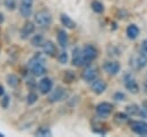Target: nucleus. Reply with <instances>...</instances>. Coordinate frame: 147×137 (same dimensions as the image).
<instances>
[{
  "label": "nucleus",
  "mask_w": 147,
  "mask_h": 137,
  "mask_svg": "<svg viewBox=\"0 0 147 137\" xmlns=\"http://www.w3.org/2000/svg\"><path fill=\"white\" fill-rule=\"evenodd\" d=\"M29 70L30 73L36 76V77H40L42 75L46 74V66H45V59L42 58V55L40 53L34 54L30 60H29Z\"/></svg>",
  "instance_id": "1"
},
{
  "label": "nucleus",
  "mask_w": 147,
  "mask_h": 137,
  "mask_svg": "<svg viewBox=\"0 0 147 137\" xmlns=\"http://www.w3.org/2000/svg\"><path fill=\"white\" fill-rule=\"evenodd\" d=\"M52 14L47 9H40L34 14V23L41 29H48L52 24Z\"/></svg>",
  "instance_id": "2"
},
{
  "label": "nucleus",
  "mask_w": 147,
  "mask_h": 137,
  "mask_svg": "<svg viewBox=\"0 0 147 137\" xmlns=\"http://www.w3.org/2000/svg\"><path fill=\"white\" fill-rule=\"evenodd\" d=\"M123 82H124V86L125 89L132 93V94H137L139 92V84L138 82L136 81V78L133 77V75L131 73H127L124 75L123 77Z\"/></svg>",
  "instance_id": "3"
},
{
  "label": "nucleus",
  "mask_w": 147,
  "mask_h": 137,
  "mask_svg": "<svg viewBox=\"0 0 147 137\" xmlns=\"http://www.w3.org/2000/svg\"><path fill=\"white\" fill-rule=\"evenodd\" d=\"M130 129L139 136H147V122L144 120H132L129 122Z\"/></svg>",
  "instance_id": "4"
},
{
  "label": "nucleus",
  "mask_w": 147,
  "mask_h": 137,
  "mask_svg": "<svg viewBox=\"0 0 147 137\" xmlns=\"http://www.w3.org/2000/svg\"><path fill=\"white\" fill-rule=\"evenodd\" d=\"M114 109V106L108 102V101H102V102H99L96 106H95V114L100 117V119H106L108 117L111 112Z\"/></svg>",
  "instance_id": "5"
},
{
  "label": "nucleus",
  "mask_w": 147,
  "mask_h": 137,
  "mask_svg": "<svg viewBox=\"0 0 147 137\" xmlns=\"http://www.w3.org/2000/svg\"><path fill=\"white\" fill-rule=\"evenodd\" d=\"M82 50H83V55H84L85 61H86L87 64L91 63L93 60H95V59L98 58L99 52H98V48H96L94 45H92V44H86Z\"/></svg>",
  "instance_id": "6"
},
{
  "label": "nucleus",
  "mask_w": 147,
  "mask_h": 137,
  "mask_svg": "<svg viewBox=\"0 0 147 137\" xmlns=\"http://www.w3.org/2000/svg\"><path fill=\"white\" fill-rule=\"evenodd\" d=\"M71 63L75 67H83L86 66V61L85 58L83 55V50L79 47H75L72 50V55H71Z\"/></svg>",
  "instance_id": "7"
},
{
  "label": "nucleus",
  "mask_w": 147,
  "mask_h": 137,
  "mask_svg": "<svg viewBox=\"0 0 147 137\" xmlns=\"http://www.w3.org/2000/svg\"><path fill=\"white\" fill-rule=\"evenodd\" d=\"M103 70L109 75V76H115L119 73L121 70V64L118 61L116 60H109V61H106L103 63Z\"/></svg>",
  "instance_id": "8"
},
{
  "label": "nucleus",
  "mask_w": 147,
  "mask_h": 137,
  "mask_svg": "<svg viewBox=\"0 0 147 137\" xmlns=\"http://www.w3.org/2000/svg\"><path fill=\"white\" fill-rule=\"evenodd\" d=\"M34 30H36V23L31 22V21H26L21 28V32H20L21 38L22 39H28L31 35H33Z\"/></svg>",
  "instance_id": "9"
},
{
  "label": "nucleus",
  "mask_w": 147,
  "mask_h": 137,
  "mask_svg": "<svg viewBox=\"0 0 147 137\" xmlns=\"http://www.w3.org/2000/svg\"><path fill=\"white\" fill-rule=\"evenodd\" d=\"M38 89L41 94L51 93V91L53 90V81L49 77H42L38 83Z\"/></svg>",
  "instance_id": "10"
},
{
  "label": "nucleus",
  "mask_w": 147,
  "mask_h": 137,
  "mask_svg": "<svg viewBox=\"0 0 147 137\" xmlns=\"http://www.w3.org/2000/svg\"><path fill=\"white\" fill-rule=\"evenodd\" d=\"M32 7H33V0H21L20 2V14L23 17H29L32 14Z\"/></svg>",
  "instance_id": "11"
},
{
  "label": "nucleus",
  "mask_w": 147,
  "mask_h": 137,
  "mask_svg": "<svg viewBox=\"0 0 147 137\" xmlns=\"http://www.w3.org/2000/svg\"><path fill=\"white\" fill-rule=\"evenodd\" d=\"M64 96H65V90H64L62 86L59 85V86H56L54 90L51 91V94H49V97H48V101L52 102V104L57 102V101L62 100V99L64 98Z\"/></svg>",
  "instance_id": "12"
},
{
  "label": "nucleus",
  "mask_w": 147,
  "mask_h": 137,
  "mask_svg": "<svg viewBox=\"0 0 147 137\" xmlns=\"http://www.w3.org/2000/svg\"><path fill=\"white\" fill-rule=\"evenodd\" d=\"M107 83L106 81L101 79V78H96L91 83V90L95 93V94H102L106 90H107Z\"/></svg>",
  "instance_id": "13"
},
{
  "label": "nucleus",
  "mask_w": 147,
  "mask_h": 137,
  "mask_svg": "<svg viewBox=\"0 0 147 137\" xmlns=\"http://www.w3.org/2000/svg\"><path fill=\"white\" fill-rule=\"evenodd\" d=\"M132 63H133V67H134L136 69H138V70L144 69V68L147 66V54H145V53H142V52L140 51V53H138V54L134 56Z\"/></svg>",
  "instance_id": "14"
},
{
  "label": "nucleus",
  "mask_w": 147,
  "mask_h": 137,
  "mask_svg": "<svg viewBox=\"0 0 147 137\" xmlns=\"http://www.w3.org/2000/svg\"><path fill=\"white\" fill-rule=\"evenodd\" d=\"M42 51H44V54L45 55L51 56V58H54L57 54L56 45L52 40H45V43L42 45Z\"/></svg>",
  "instance_id": "15"
},
{
  "label": "nucleus",
  "mask_w": 147,
  "mask_h": 137,
  "mask_svg": "<svg viewBox=\"0 0 147 137\" xmlns=\"http://www.w3.org/2000/svg\"><path fill=\"white\" fill-rule=\"evenodd\" d=\"M56 39H57V44L60 45L61 48H67L68 44H69V37L68 33L64 29H59L56 32Z\"/></svg>",
  "instance_id": "16"
},
{
  "label": "nucleus",
  "mask_w": 147,
  "mask_h": 137,
  "mask_svg": "<svg viewBox=\"0 0 147 137\" xmlns=\"http://www.w3.org/2000/svg\"><path fill=\"white\" fill-rule=\"evenodd\" d=\"M60 21H61V23H62V25L65 28V29H75L76 26H77V24H76V22L68 15V14H65V13H61L60 14Z\"/></svg>",
  "instance_id": "17"
},
{
  "label": "nucleus",
  "mask_w": 147,
  "mask_h": 137,
  "mask_svg": "<svg viewBox=\"0 0 147 137\" xmlns=\"http://www.w3.org/2000/svg\"><path fill=\"white\" fill-rule=\"evenodd\" d=\"M82 77H83V79H84L85 82H87V83H92L94 79L98 78V71H96V69L87 68V69H85V70L83 71Z\"/></svg>",
  "instance_id": "18"
},
{
  "label": "nucleus",
  "mask_w": 147,
  "mask_h": 137,
  "mask_svg": "<svg viewBox=\"0 0 147 137\" xmlns=\"http://www.w3.org/2000/svg\"><path fill=\"white\" fill-rule=\"evenodd\" d=\"M139 32H140V29L136 23H130L126 26V36L131 40H134L139 36Z\"/></svg>",
  "instance_id": "19"
},
{
  "label": "nucleus",
  "mask_w": 147,
  "mask_h": 137,
  "mask_svg": "<svg viewBox=\"0 0 147 137\" xmlns=\"http://www.w3.org/2000/svg\"><path fill=\"white\" fill-rule=\"evenodd\" d=\"M30 43H31V45H32L33 47H42V45H44V43H45V38H44L42 35L37 33V35H33V36L31 37Z\"/></svg>",
  "instance_id": "20"
},
{
  "label": "nucleus",
  "mask_w": 147,
  "mask_h": 137,
  "mask_svg": "<svg viewBox=\"0 0 147 137\" xmlns=\"http://www.w3.org/2000/svg\"><path fill=\"white\" fill-rule=\"evenodd\" d=\"M6 82H7V84L10 87H17L20 85V82L21 81H20V78H18L17 75H15V74H8L7 77H6Z\"/></svg>",
  "instance_id": "21"
},
{
  "label": "nucleus",
  "mask_w": 147,
  "mask_h": 137,
  "mask_svg": "<svg viewBox=\"0 0 147 137\" xmlns=\"http://www.w3.org/2000/svg\"><path fill=\"white\" fill-rule=\"evenodd\" d=\"M91 9H92L94 13H96V14H102V13L105 12V6H103V3H102L101 1H99V0H93V1L91 2Z\"/></svg>",
  "instance_id": "22"
},
{
  "label": "nucleus",
  "mask_w": 147,
  "mask_h": 137,
  "mask_svg": "<svg viewBox=\"0 0 147 137\" xmlns=\"http://www.w3.org/2000/svg\"><path fill=\"white\" fill-rule=\"evenodd\" d=\"M139 111H140V106L137 104H130L125 107V112L130 115V116H134V115H139Z\"/></svg>",
  "instance_id": "23"
},
{
  "label": "nucleus",
  "mask_w": 147,
  "mask_h": 137,
  "mask_svg": "<svg viewBox=\"0 0 147 137\" xmlns=\"http://www.w3.org/2000/svg\"><path fill=\"white\" fill-rule=\"evenodd\" d=\"M107 54H108L109 56H119V55L122 54V52H121V50H119L116 45L109 44V45L107 46Z\"/></svg>",
  "instance_id": "24"
},
{
  "label": "nucleus",
  "mask_w": 147,
  "mask_h": 137,
  "mask_svg": "<svg viewBox=\"0 0 147 137\" xmlns=\"http://www.w3.org/2000/svg\"><path fill=\"white\" fill-rule=\"evenodd\" d=\"M37 136H41V137H49V136H52V131H51V129L48 128V127H46V125H41V127H39L37 130H36V132H34Z\"/></svg>",
  "instance_id": "25"
},
{
  "label": "nucleus",
  "mask_w": 147,
  "mask_h": 137,
  "mask_svg": "<svg viewBox=\"0 0 147 137\" xmlns=\"http://www.w3.org/2000/svg\"><path fill=\"white\" fill-rule=\"evenodd\" d=\"M76 81V74L72 70H65L63 74V82L64 83H72Z\"/></svg>",
  "instance_id": "26"
},
{
  "label": "nucleus",
  "mask_w": 147,
  "mask_h": 137,
  "mask_svg": "<svg viewBox=\"0 0 147 137\" xmlns=\"http://www.w3.org/2000/svg\"><path fill=\"white\" fill-rule=\"evenodd\" d=\"M129 114L126 113V112H118V113H116L115 114V121L116 122H118V123H123V122H126L127 120H129Z\"/></svg>",
  "instance_id": "27"
},
{
  "label": "nucleus",
  "mask_w": 147,
  "mask_h": 137,
  "mask_svg": "<svg viewBox=\"0 0 147 137\" xmlns=\"http://www.w3.org/2000/svg\"><path fill=\"white\" fill-rule=\"evenodd\" d=\"M26 100V104L29 105V106H31V105H33V104H36L37 102V100H38V94L36 93V92H33V91H31V92H29L28 93V96H26V98H25Z\"/></svg>",
  "instance_id": "28"
},
{
  "label": "nucleus",
  "mask_w": 147,
  "mask_h": 137,
  "mask_svg": "<svg viewBox=\"0 0 147 137\" xmlns=\"http://www.w3.org/2000/svg\"><path fill=\"white\" fill-rule=\"evenodd\" d=\"M57 60H59V62H60L61 64H65V63L68 62V60H69V55H68V53H67L65 51L60 52V53L57 54Z\"/></svg>",
  "instance_id": "29"
},
{
  "label": "nucleus",
  "mask_w": 147,
  "mask_h": 137,
  "mask_svg": "<svg viewBox=\"0 0 147 137\" xmlns=\"http://www.w3.org/2000/svg\"><path fill=\"white\" fill-rule=\"evenodd\" d=\"M3 6L8 10H14L16 8V0H3Z\"/></svg>",
  "instance_id": "30"
},
{
  "label": "nucleus",
  "mask_w": 147,
  "mask_h": 137,
  "mask_svg": "<svg viewBox=\"0 0 147 137\" xmlns=\"http://www.w3.org/2000/svg\"><path fill=\"white\" fill-rule=\"evenodd\" d=\"M125 93L124 92H121V91H116L114 94H113V99L115 101H124L125 100Z\"/></svg>",
  "instance_id": "31"
},
{
  "label": "nucleus",
  "mask_w": 147,
  "mask_h": 137,
  "mask_svg": "<svg viewBox=\"0 0 147 137\" xmlns=\"http://www.w3.org/2000/svg\"><path fill=\"white\" fill-rule=\"evenodd\" d=\"M139 116L142 117V119H147V101H144L142 105L140 106Z\"/></svg>",
  "instance_id": "32"
},
{
  "label": "nucleus",
  "mask_w": 147,
  "mask_h": 137,
  "mask_svg": "<svg viewBox=\"0 0 147 137\" xmlns=\"http://www.w3.org/2000/svg\"><path fill=\"white\" fill-rule=\"evenodd\" d=\"M9 101H10V99H9V97L8 96H2L1 97V100H0V105H1V107L2 108H8V106H9Z\"/></svg>",
  "instance_id": "33"
},
{
  "label": "nucleus",
  "mask_w": 147,
  "mask_h": 137,
  "mask_svg": "<svg viewBox=\"0 0 147 137\" xmlns=\"http://www.w3.org/2000/svg\"><path fill=\"white\" fill-rule=\"evenodd\" d=\"M140 51L145 54H147V39H144L141 41V45H140Z\"/></svg>",
  "instance_id": "34"
},
{
  "label": "nucleus",
  "mask_w": 147,
  "mask_h": 137,
  "mask_svg": "<svg viewBox=\"0 0 147 137\" xmlns=\"http://www.w3.org/2000/svg\"><path fill=\"white\" fill-rule=\"evenodd\" d=\"M142 90H144V92L147 94V79H145L144 83H142Z\"/></svg>",
  "instance_id": "35"
},
{
  "label": "nucleus",
  "mask_w": 147,
  "mask_h": 137,
  "mask_svg": "<svg viewBox=\"0 0 147 137\" xmlns=\"http://www.w3.org/2000/svg\"><path fill=\"white\" fill-rule=\"evenodd\" d=\"M2 96H5V87H3V85L0 84V98H1Z\"/></svg>",
  "instance_id": "36"
},
{
  "label": "nucleus",
  "mask_w": 147,
  "mask_h": 137,
  "mask_svg": "<svg viewBox=\"0 0 147 137\" xmlns=\"http://www.w3.org/2000/svg\"><path fill=\"white\" fill-rule=\"evenodd\" d=\"M3 21H5V16H3V14H2V13H0V24H1Z\"/></svg>",
  "instance_id": "37"
}]
</instances>
